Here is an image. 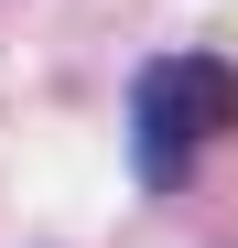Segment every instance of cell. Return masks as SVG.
I'll use <instances>...</instances> for the list:
<instances>
[{
	"label": "cell",
	"mask_w": 238,
	"mask_h": 248,
	"mask_svg": "<svg viewBox=\"0 0 238 248\" xmlns=\"http://www.w3.org/2000/svg\"><path fill=\"white\" fill-rule=\"evenodd\" d=\"M238 130V65L227 54H152L130 76V162L141 184H184Z\"/></svg>",
	"instance_id": "cell-1"
}]
</instances>
